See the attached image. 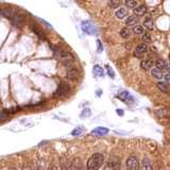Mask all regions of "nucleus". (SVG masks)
I'll return each instance as SVG.
<instances>
[{
    "mask_svg": "<svg viewBox=\"0 0 170 170\" xmlns=\"http://www.w3.org/2000/svg\"><path fill=\"white\" fill-rule=\"evenodd\" d=\"M104 156L101 153H95L90 156V159L87 162V170H98L100 169L103 165Z\"/></svg>",
    "mask_w": 170,
    "mask_h": 170,
    "instance_id": "f257e3e1",
    "label": "nucleus"
},
{
    "mask_svg": "<svg viewBox=\"0 0 170 170\" xmlns=\"http://www.w3.org/2000/svg\"><path fill=\"white\" fill-rule=\"evenodd\" d=\"M70 92V87L68 84L64 83V82H62V83L59 84V86H58V88H56V90L54 92V94H53V96L54 97H64V96H66L68 92Z\"/></svg>",
    "mask_w": 170,
    "mask_h": 170,
    "instance_id": "f03ea898",
    "label": "nucleus"
},
{
    "mask_svg": "<svg viewBox=\"0 0 170 170\" xmlns=\"http://www.w3.org/2000/svg\"><path fill=\"white\" fill-rule=\"evenodd\" d=\"M120 161L117 159V157H112V159H109V162L106 163L105 167H104V170H120Z\"/></svg>",
    "mask_w": 170,
    "mask_h": 170,
    "instance_id": "7ed1b4c3",
    "label": "nucleus"
},
{
    "mask_svg": "<svg viewBox=\"0 0 170 170\" xmlns=\"http://www.w3.org/2000/svg\"><path fill=\"white\" fill-rule=\"evenodd\" d=\"M127 170H139V163L136 157L130 156L127 159Z\"/></svg>",
    "mask_w": 170,
    "mask_h": 170,
    "instance_id": "20e7f679",
    "label": "nucleus"
},
{
    "mask_svg": "<svg viewBox=\"0 0 170 170\" xmlns=\"http://www.w3.org/2000/svg\"><path fill=\"white\" fill-rule=\"evenodd\" d=\"M82 30L87 34H95L96 28L90 21H82Z\"/></svg>",
    "mask_w": 170,
    "mask_h": 170,
    "instance_id": "39448f33",
    "label": "nucleus"
},
{
    "mask_svg": "<svg viewBox=\"0 0 170 170\" xmlns=\"http://www.w3.org/2000/svg\"><path fill=\"white\" fill-rule=\"evenodd\" d=\"M118 98H119L120 100L127 102V103H131V102L134 101V98L132 97L128 92H126V90H121V92L118 94Z\"/></svg>",
    "mask_w": 170,
    "mask_h": 170,
    "instance_id": "423d86ee",
    "label": "nucleus"
},
{
    "mask_svg": "<svg viewBox=\"0 0 170 170\" xmlns=\"http://www.w3.org/2000/svg\"><path fill=\"white\" fill-rule=\"evenodd\" d=\"M67 79H69V80H77V79L80 77V71H79L77 68H69V69L67 70Z\"/></svg>",
    "mask_w": 170,
    "mask_h": 170,
    "instance_id": "0eeeda50",
    "label": "nucleus"
},
{
    "mask_svg": "<svg viewBox=\"0 0 170 170\" xmlns=\"http://www.w3.org/2000/svg\"><path fill=\"white\" fill-rule=\"evenodd\" d=\"M92 133L94 134V135H96V136H104V135H106V134L109 133V129L99 127V128H96L95 130H92Z\"/></svg>",
    "mask_w": 170,
    "mask_h": 170,
    "instance_id": "6e6552de",
    "label": "nucleus"
},
{
    "mask_svg": "<svg viewBox=\"0 0 170 170\" xmlns=\"http://www.w3.org/2000/svg\"><path fill=\"white\" fill-rule=\"evenodd\" d=\"M148 50V46L146 43H142V44H139L135 49V55H138V54H142L145 53L146 51Z\"/></svg>",
    "mask_w": 170,
    "mask_h": 170,
    "instance_id": "1a4fd4ad",
    "label": "nucleus"
},
{
    "mask_svg": "<svg viewBox=\"0 0 170 170\" xmlns=\"http://www.w3.org/2000/svg\"><path fill=\"white\" fill-rule=\"evenodd\" d=\"M140 66H142V69H151L152 67H153V61L152 60H145V61H142V63H140Z\"/></svg>",
    "mask_w": 170,
    "mask_h": 170,
    "instance_id": "9d476101",
    "label": "nucleus"
},
{
    "mask_svg": "<svg viewBox=\"0 0 170 170\" xmlns=\"http://www.w3.org/2000/svg\"><path fill=\"white\" fill-rule=\"evenodd\" d=\"M151 73L153 75L154 78L157 79V80H162L164 78V73H163V70H159L157 68H153V69L151 70Z\"/></svg>",
    "mask_w": 170,
    "mask_h": 170,
    "instance_id": "9b49d317",
    "label": "nucleus"
},
{
    "mask_svg": "<svg viewBox=\"0 0 170 170\" xmlns=\"http://www.w3.org/2000/svg\"><path fill=\"white\" fill-rule=\"evenodd\" d=\"M1 15L9 18V19H13V17H14V11H12L10 9H3V10H1Z\"/></svg>",
    "mask_w": 170,
    "mask_h": 170,
    "instance_id": "f8f14e48",
    "label": "nucleus"
},
{
    "mask_svg": "<svg viewBox=\"0 0 170 170\" xmlns=\"http://www.w3.org/2000/svg\"><path fill=\"white\" fill-rule=\"evenodd\" d=\"M134 13L137 15V16H142V15H145L147 13V8L145 6H136L134 9Z\"/></svg>",
    "mask_w": 170,
    "mask_h": 170,
    "instance_id": "ddd939ff",
    "label": "nucleus"
},
{
    "mask_svg": "<svg viewBox=\"0 0 170 170\" xmlns=\"http://www.w3.org/2000/svg\"><path fill=\"white\" fill-rule=\"evenodd\" d=\"M166 66H167V64H166V62H165L164 60L159 59L155 62V68H157V69H159V70L166 69Z\"/></svg>",
    "mask_w": 170,
    "mask_h": 170,
    "instance_id": "4468645a",
    "label": "nucleus"
},
{
    "mask_svg": "<svg viewBox=\"0 0 170 170\" xmlns=\"http://www.w3.org/2000/svg\"><path fill=\"white\" fill-rule=\"evenodd\" d=\"M127 14H128V12H127V10L124 8H120L116 11V16H117L118 18H120V19L124 18V17L127 16Z\"/></svg>",
    "mask_w": 170,
    "mask_h": 170,
    "instance_id": "2eb2a0df",
    "label": "nucleus"
},
{
    "mask_svg": "<svg viewBox=\"0 0 170 170\" xmlns=\"http://www.w3.org/2000/svg\"><path fill=\"white\" fill-rule=\"evenodd\" d=\"M94 75H95L96 77H103L104 71L103 69H102V67L99 66V65H96V66L94 67Z\"/></svg>",
    "mask_w": 170,
    "mask_h": 170,
    "instance_id": "dca6fc26",
    "label": "nucleus"
},
{
    "mask_svg": "<svg viewBox=\"0 0 170 170\" xmlns=\"http://www.w3.org/2000/svg\"><path fill=\"white\" fill-rule=\"evenodd\" d=\"M137 22H138V19L136 16H129L128 19L126 20L127 26H136Z\"/></svg>",
    "mask_w": 170,
    "mask_h": 170,
    "instance_id": "f3484780",
    "label": "nucleus"
},
{
    "mask_svg": "<svg viewBox=\"0 0 170 170\" xmlns=\"http://www.w3.org/2000/svg\"><path fill=\"white\" fill-rule=\"evenodd\" d=\"M156 86H157V88H159V90H162V92H168V85L165 83V82H162V81L157 82Z\"/></svg>",
    "mask_w": 170,
    "mask_h": 170,
    "instance_id": "a211bd4d",
    "label": "nucleus"
},
{
    "mask_svg": "<svg viewBox=\"0 0 170 170\" xmlns=\"http://www.w3.org/2000/svg\"><path fill=\"white\" fill-rule=\"evenodd\" d=\"M142 168H144V170H153L149 159H144V161H142Z\"/></svg>",
    "mask_w": 170,
    "mask_h": 170,
    "instance_id": "6ab92c4d",
    "label": "nucleus"
},
{
    "mask_svg": "<svg viewBox=\"0 0 170 170\" xmlns=\"http://www.w3.org/2000/svg\"><path fill=\"white\" fill-rule=\"evenodd\" d=\"M144 26H145L147 29H149V30H152V29H153V21H152V19H151L150 17L146 18L145 21H144Z\"/></svg>",
    "mask_w": 170,
    "mask_h": 170,
    "instance_id": "aec40b11",
    "label": "nucleus"
},
{
    "mask_svg": "<svg viewBox=\"0 0 170 170\" xmlns=\"http://www.w3.org/2000/svg\"><path fill=\"white\" fill-rule=\"evenodd\" d=\"M120 35H121V37H123V38H128V37L131 35V31L129 30L128 28H123L122 30L120 31Z\"/></svg>",
    "mask_w": 170,
    "mask_h": 170,
    "instance_id": "412c9836",
    "label": "nucleus"
},
{
    "mask_svg": "<svg viewBox=\"0 0 170 170\" xmlns=\"http://www.w3.org/2000/svg\"><path fill=\"white\" fill-rule=\"evenodd\" d=\"M33 31L37 34V35H38V37H41L42 39H46V34H45L44 32L41 30V29H37V27H35V26H34V27H33Z\"/></svg>",
    "mask_w": 170,
    "mask_h": 170,
    "instance_id": "4be33fe9",
    "label": "nucleus"
},
{
    "mask_svg": "<svg viewBox=\"0 0 170 170\" xmlns=\"http://www.w3.org/2000/svg\"><path fill=\"white\" fill-rule=\"evenodd\" d=\"M83 131H84V128H82V127H78V128L73 129V132H71V135H73V136H78V135H80Z\"/></svg>",
    "mask_w": 170,
    "mask_h": 170,
    "instance_id": "5701e85b",
    "label": "nucleus"
},
{
    "mask_svg": "<svg viewBox=\"0 0 170 170\" xmlns=\"http://www.w3.org/2000/svg\"><path fill=\"white\" fill-rule=\"evenodd\" d=\"M137 2L135 0H126V6L130 9H135L136 8Z\"/></svg>",
    "mask_w": 170,
    "mask_h": 170,
    "instance_id": "b1692460",
    "label": "nucleus"
},
{
    "mask_svg": "<svg viewBox=\"0 0 170 170\" xmlns=\"http://www.w3.org/2000/svg\"><path fill=\"white\" fill-rule=\"evenodd\" d=\"M109 6H111L112 9H116L120 6V1L119 0H111L109 3Z\"/></svg>",
    "mask_w": 170,
    "mask_h": 170,
    "instance_id": "393cba45",
    "label": "nucleus"
},
{
    "mask_svg": "<svg viewBox=\"0 0 170 170\" xmlns=\"http://www.w3.org/2000/svg\"><path fill=\"white\" fill-rule=\"evenodd\" d=\"M133 32L136 34H142L144 33V28L142 26H135L133 28Z\"/></svg>",
    "mask_w": 170,
    "mask_h": 170,
    "instance_id": "a878e982",
    "label": "nucleus"
},
{
    "mask_svg": "<svg viewBox=\"0 0 170 170\" xmlns=\"http://www.w3.org/2000/svg\"><path fill=\"white\" fill-rule=\"evenodd\" d=\"M62 170H73L71 169V165L68 164L66 161L64 162V159H63L62 161Z\"/></svg>",
    "mask_w": 170,
    "mask_h": 170,
    "instance_id": "bb28decb",
    "label": "nucleus"
},
{
    "mask_svg": "<svg viewBox=\"0 0 170 170\" xmlns=\"http://www.w3.org/2000/svg\"><path fill=\"white\" fill-rule=\"evenodd\" d=\"M88 116H90V110L85 109L81 113V118H86V117H88Z\"/></svg>",
    "mask_w": 170,
    "mask_h": 170,
    "instance_id": "cd10ccee",
    "label": "nucleus"
},
{
    "mask_svg": "<svg viewBox=\"0 0 170 170\" xmlns=\"http://www.w3.org/2000/svg\"><path fill=\"white\" fill-rule=\"evenodd\" d=\"M6 119H8V114L6 111H0V121H4Z\"/></svg>",
    "mask_w": 170,
    "mask_h": 170,
    "instance_id": "c85d7f7f",
    "label": "nucleus"
},
{
    "mask_svg": "<svg viewBox=\"0 0 170 170\" xmlns=\"http://www.w3.org/2000/svg\"><path fill=\"white\" fill-rule=\"evenodd\" d=\"M142 41L145 43H149L151 41V37H150V34L149 33H145V34H142Z\"/></svg>",
    "mask_w": 170,
    "mask_h": 170,
    "instance_id": "c756f323",
    "label": "nucleus"
},
{
    "mask_svg": "<svg viewBox=\"0 0 170 170\" xmlns=\"http://www.w3.org/2000/svg\"><path fill=\"white\" fill-rule=\"evenodd\" d=\"M106 69H107V73H109L110 77H111V78H114V77H115L114 71H113V69H112V68L109 66V65H106Z\"/></svg>",
    "mask_w": 170,
    "mask_h": 170,
    "instance_id": "7c9ffc66",
    "label": "nucleus"
},
{
    "mask_svg": "<svg viewBox=\"0 0 170 170\" xmlns=\"http://www.w3.org/2000/svg\"><path fill=\"white\" fill-rule=\"evenodd\" d=\"M165 80V83L167 84L168 86H170V75L169 73H167V75H164V78H163Z\"/></svg>",
    "mask_w": 170,
    "mask_h": 170,
    "instance_id": "2f4dec72",
    "label": "nucleus"
},
{
    "mask_svg": "<svg viewBox=\"0 0 170 170\" xmlns=\"http://www.w3.org/2000/svg\"><path fill=\"white\" fill-rule=\"evenodd\" d=\"M18 110H19V109H17V107H11V109L6 110V114H12V113H16Z\"/></svg>",
    "mask_w": 170,
    "mask_h": 170,
    "instance_id": "473e14b6",
    "label": "nucleus"
},
{
    "mask_svg": "<svg viewBox=\"0 0 170 170\" xmlns=\"http://www.w3.org/2000/svg\"><path fill=\"white\" fill-rule=\"evenodd\" d=\"M97 44H98V51H101L102 50V46H101V42L99 39L97 41Z\"/></svg>",
    "mask_w": 170,
    "mask_h": 170,
    "instance_id": "72a5a7b5",
    "label": "nucleus"
},
{
    "mask_svg": "<svg viewBox=\"0 0 170 170\" xmlns=\"http://www.w3.org/2000/svg\"><path fill=\"white\" fill-rule=\"evenodd\" d=\"M48 170H58V168L55 167V166H54V165H51L50 167H49V169Z\"/></svg>",
    "mask_w": 170,
    "mask_h": 170,
    "instance_id": "f704fd0d",
    "label": "nucleus"
},
{
    "mask_svg": "<svg viewBox=\"0 0 170 170\" xmlns=\"http://www.w3.org/2000/svg\"><path fill=\"white\" fill-rule=\"evenodd\" d=\"M117 113L120 115V116H122L123 115V111H121V110H117Z\"/></svg>",
    "mask_w": 170,
    "mask_h": 170,
    "instance_id": "c9c22d12",
    "label": "nucleus"
},
{
    "mask_svg": "<svg viewBox=\"0 0 170 170\" xmlns=\"http://www.w3.org/2000/svg\"><path fill=\"white\" fill-rule=\"evenodd\" d=\"M166 69H167L168 73H169V75H170V64H169V65H167V66H166Z\"/></svg>",
    "mask_w": 170,
    "mask_h": 170,
    "instance_id": "e433bc0d",
    "label": "nucleus"
},
{
    "mask_svg": "<svg viewBox=\"0 0 170 170\" xmlns=\"http://www.w3.org/2000/svg\"><path fill=\"white\" fill-rule=\"evenodd\" d=\"M35 170H42V168L39 167V166H37V167H36V168H35Z\"/></svg>",
    "mask_w": 170,
    "mask_h": 170,
    "instance_id": "4c0bfd02",
    "label": "nucleus"
}]
</instances>
